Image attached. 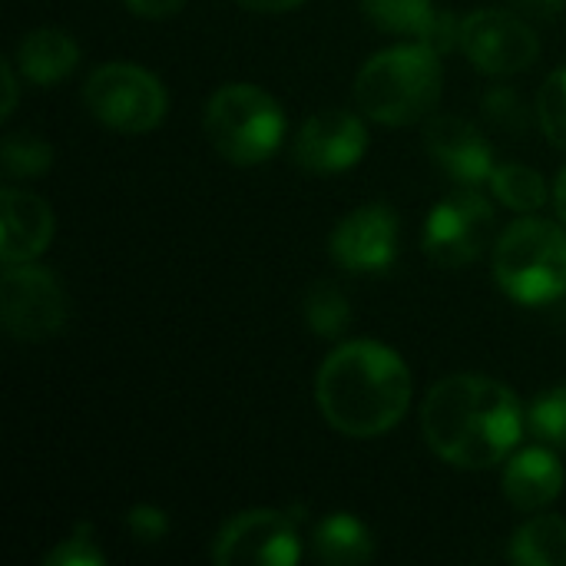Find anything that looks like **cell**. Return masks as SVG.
Here are the masks:
<instances>
[{"instance_id":"1","label":"cell","mask_w":566,"mask_h":566,"mask_svg":"<svg viewBox=\"0 0 566 566\" xmlns=\"http://www.w3.org/2000/svg\"><path fill=\"white\" fill-rule=\"evenodd\" d=\"M421 431L441 461L484 471L517 448L524 438V411L501 381L488 375H451L428 391Z\"/></svg>"},{"instance_id":"2","label":"cell","mask_w":566,"mask_h":566,"mask_svg":"<svg viewBox=\"0 0 566 566\" xmlns=\"http://www.w3.org/2000/svg\"><path fill=\"white\" fill-rule=\"evenodd\" d=\"M315 401L345 438H381L411 408V371L381 342H345L318 368Z\"/></svg>"},{"instance_id":"3","label":"cell","mask_w":566,"mask_h":566,"mask_svg":"<svg viewBox=\"0 0 566 566\" xmlns=\"http://www.w3.org/2000/svg\"><path fill=\"white\" fill-rule=\"evenodd\" d=\"M441 53L418 43H398L381 53H375L358 80H355V99L365 116H371L381 126H411L441 99Z\"/></svg>"},{"instance_id":"4","label":"cell","mask_w":566,"mask_h":566,"mask_svg":"<svg viewBox=\"0 0 566 566\" xmlns=\"http://www.w3.org/2000/svg\"><path fill=\"white\" fill-rule=\"evenodd\" d=\"M494 282L517 305H551L566 295V232L541 216H524L494 245Z\"/></svg>"},{"instance_id":"5","label":"cell","mask_w":566,"mask_h":566,"mask_svg":"<svg viewBox=\"0 0 566 566\" xmlns=\"http://www.w3.org/2000/svg\"><path fill=\"white\" fill-rule=\"evenodd\" d=\"M202 126L212 149L235 166H259L272 159L285 139L282 106L252 83L219 86L206 103Z\"/></svg>"},{"instance_id":"6","label":"cell","mask_w":566,"mask_h":566,"mask_svg":"<svg viewBox=\"0 0 566 566\" xmlns=\"http://www.w3.org/2000/svg\"><path fill=\"white\" fill-rule=\"evenodd\" d=\"M83 103L96 123L116 133H149L166 116L163 83L136 63L96 66L83 83Z\"/></svg>"},{"instance_id":"7","label":"cell","mask_w":566,"mask_h":566,"mask_svg":"<svg viewBox=\"0 0 566 566\" xmlns=\"http://www.w3.org/2000/svg\"><path fill=\"white\" fill-rule=\"evenodd\" d=\"M0 315L7 332L20 342L53 338L66 325V292L43 265H7L0 279Z\"/></svg>"},{"instance_id":"8","label":"cell","mask_w":566,"mask_h":566,"mask_svg":"<svg viewBox=\"0 0 566 566\" xmlns=\"http://www.w3.org/2000/svg\"><path fill=\"white\" fill-rule=\"evenodd\" d=\"M494 206L478 189H461L444 196L424 222V252L441 269L471 265L491 242Z\"/></svg>"},{"instance_id":"9","label":"cell","mask_w":566,"mask_h":566,"mask_svg":"<svg viewBox=\"0 0 566 566\" xmlns=\"http://www.w3.org/2000/svg\"><path fill=\"white\" fill-rule=\"evenodd\" d=\"M212 560L219 566H295L302 560V537L282 511H242L219 531Z\"/></svg>"},{"instance_id":"10","label":"cell","mask_w":566,"mask_h":566,"mask_svg":"<svg viewBox=\"0 0 566 566\" xmlns=\"http://www.w3.org/2000/svg\"><path fill=\"white\" fill-rule=\"evenodd\" d=\"M461 50L481 73L491 76L521 73L541 56V43L531 23L497 7L474 10L461 20Z\"/></svg>"},{"instance_id":"11","label":"cell","mask_w":566,"mask_h":566,"mask_svg":"<svg viewBox=\"0 0 566 566\" xmlns=\"http://www.w3.org/2000/svg\"><path fill=\"white\" fill-rule=\"evenodd\" d=\"M332 259L345 272L378 275L395 265L398 255V216L385 202H368L348 212L332 232Z\"/></svg>"},{"instance_id":"12","label":"cell","mask_w":566,"mask_h":566,"mask_svg":"<svg viewBox=\"0 0 566 566\" xmlns=\"http://www.w3.org/2000/svg\"><path fill=\"white\" fill-rule=\"evenodd\" d=\"M368 129L348 109L315 113L295 136V163L312 176H338L365 159Z\"/></svg>"},{"instance_id":"13","label":"cell","mask_w":566,"mask_h":566,"mask_svg":"<svg viewBox=\"0 0 566 566\" xmlns=\"http://www.w3.org/2000/svg\"><path fill=\"white\" fill-rule=\"evenodd\" d=\"M424 143H428L431 159L451 179H458L461 186L491 182V176L497 169L491 143L478 133V126H471L461 116H434V119H428Z\"/></svg>"},{"instance_id":"14","label":"cell","mask_w":566,"mask_h":566,"mask_svg":"<svg viewBox=\"0 0 566 566\" xmlns=\"http://www.w3.org/2000/svg\"><path fill=\"white\" fill-rule=\"evenodd\" d=\"M56 219L53 209L23 189H3V265L33 262L46 252Z\"/></svg>"},{"instance_id":"15","label":"cell","mask_w":566,"mask_h":566,"mask_svg":"<svg viewBox=\"0 0 566 566\" xmlns=\"http://www.w3.org/2000/svg\"><path fill=\"white\" fill-rule=\"evenodd\" d=\"M501 488L517 511H544L564 491V468L547 448H527L507 461Z\"/></svg>"},{"instance_id":"16","label":"cell","mask_w":566,"mask_h":566,"mask_svg":"<svg viewBox=\"0 0 566 566\" xmlns=\"http://www.w3.org/2000/svg\"><path fill=\"white\" fill-rule=\"evenodd\" d=\"M80 63V46L60 27H36L17 46V66L27 80L46 86L60 83Z\"/></svg>"},{"instance_id":"17","label":"cell","mask_w":566,"mask_h":566,"mask_svg":"<svg viewBox=\"0 0 566 566\" xmlns=\"http://www.w3.org/2000/svg\"><path fill=\"white\" fill-rule=\"evenodd\" d=\"M315 557L332 566L368 564L375 557L371 531L352 514H328L312 534Z\"/></svg>"},{"instance_id":"18","label":"cell","mask_w":566,"mask_h":566,"mask_svg":"<svg viewBox=\"0 0 566 566\" xmlns=\"http://www.w3.org/2000/svg\"><path fill=\"white\" fill-rule=\"evenodd\" d=\"M511 560L521 566H566V521L557 514L531 517L511 541Z\"/></svg>"},{"instance_id":"19","label":"cell","mask_w":566,"mask_h":566,"mask_svg":"<svg viewBox=\"0 0 566 566\" xmlns=\"http://www.w3.org/2000/svg\"><path fill=\"white\" fill-rule=\"evenodd\" d=\"M494 196L514 212H537L547 202V182L537 169L524 163H504L491 176Z\"/></svg>"},{"instance_id":"20","label":"cell","mask_w":566,"mask_h":566,"mask_svg":"<svg viewBox=\"0 0 566 566\" xmlns=\"http://www.w3.org/2000/svg\"><path fill=\"white\" fill-rule=\"evenodd\" d=\"M365 17L388 30V33H411V36H424V30L431 27L438 7L431 0H358Z\"/></svg>"},{"instance_id":"21","label":"cell","mask_w":566,"mask_h":566,"mask_svg":"<svg viewBox=\"0 0 566 566\" xmlns=\"http://www.w3.org/2000/svg\"><path fill=\"white\" fill-rule=\"evenodd\" d=\"M305 322L318 338H338L345 332V325L352 322L348 298L328 282L312 285L305 295Z\"/></svg>"},{"instance_id":"22","label":"cell","mask_w":566,"mask_h":566,"mask_svg":"<svg viewBox=\"0 0 566 566\" xmlns=\"http://www.w3.org/2000/svg\"><path fill=\"white\" fill-rule=\"evenodd\" d=\"M53 163V149L36 133H10L3 139V169L13 179L43 176Z\"/></svg>"},{"instance_id":"23","label":"cell","mask_w":566,"mask_h":566,"mask_svg":"<svg viewBox=\"0 0 566 566\" xmlns=\"http://www.w3.org/2000/svg\"><path fill=\"white\" fill-rule=\"evenodd\" d=\"M537 119H541V129L544 136L566 149V66L551 73L537 93Z\"/></svg>"},{"instance_id":"24","label":"cell","mask_w":566,"mask_h":566,"mask_svg":"<svg viewBox=\"0 0 566 566\" xmlns=\"http://www.w3.org/2000/svg\"><path fill=\"white\" fill-rule=\"evenodd\" d=\"M531 431L544 441V444H557L566 448V385L544 391L527 415Z\"/></svg>"},{"instance_id":"25","label":"cell","mask_w":566,"mask_h":566,"mask_svg":"<svg viewBox=\"0 0 566 566\" xmlns=\"http://www.w3.org/2000/svg\"><path fill=\"white\" fill-rule=\"evenodd\" d=\"M46 566H99L103 554L96 551V544L90 541V524H80L66 541H60L46 557Z\"/></svg>"},{"instance_id":"26","label":"cell","mask_w":566,"mask_h":566,"mask_svg":"<svg viewBox=\"0 0 566 566\" xmlns=\"http://www.w3.org/2000/svg\"><path fill=\"white\" fill-rule=\"evenodd\" d=\"M126 531L139 541V544H159L169 534V517L153 507V504H139L126 514Z\"/></svg>"},{"instance_id":"27","label":"cell","mask_w":566,"mask_h":566,"mask_svg":"<svg viewBox=\"0 0 566 566\" xmlns=\"http://www.w3.org/2000/svg\"><path fill=\"white\" fill-rule=\"evenodd\" d=\"M421 43L431 46L434 53H448V50L461 46V20L451 10H438L434 20H431V27L421 36Z\"/></svg>"},{"instance_id":"28","label":"cell","mask_w":566,"mask_h":566,"mask_svg":"<svg viewBox=\"0 0 566 566\" xmlns=\"http://www.w3.org/2000/svg\"><path fill=\"white\" fill-rule=\"evenodd\" d=\"M484 106H488V116H494L497 123L521 126V123L514 119V116H521V103H517L514 90H491L488 99H484Z\"/></svg>"},{"instance_id":"29","label":"cell","mask_w":566,"mask_h":566,"mask_svg":"<svg viewBox=\"0 0 566 566\" xmlns=\"http://www.w3.org/2000/svg\"><path fill=\"white\" fill-rule=\"evenodd\" d=\"M186 0H126V7L139 17L159 20V17H172Z\"/></svg>"},{"instance_id":"30","label":"cell","mask_w":566,"mask_h":566,"mask_svg":"<svg viewBox=\"0 0 566 566\" xmlns=\"http://www.w3.org/2000/svg\"><path fill=\"white\" fill-rule=\"evenodd\" d=\"M235 3L252 10V13H285V10L302 7L305 0H235Z\"/></svg>"},{"instance_id":"31","label":"cell","mask_w":566,"mask_h":566,"mask_svg":"<svg viewBox=\"0 0 566 566\" xmlns=\"http://www.w3.org/2000/svg\"><path fill=\"white\" fill-rule=\"evenodd\" d=\"M514 3L531 10V13H537V17H557L566 7V0H514Z\"/></svg>"},{"instance_id":"32","label":"cell","mask_w":566,"mask_h":566,"mask_svg":"<svg viewBox=\"0 0 566 566\" xmlns=\"http://www.w3.org/2000/svg\"><path fill=\"white\" fill-rule=\"evenodd\" d=\"M17 103V76H13V63H3V116L13 113Z\"/></svg>"},{"instance_id":"33","label":"cell","mask_w":566,"mask_h":566,"mask_svg":"<svg viewBox=\"0 0 566 566\" xmlns=\"http://www.w3.org/2000/svg\"><path fill=\"white\" fill-rule=\"evenodd\" d=\"M554 202H557V216L566 222V166L557 176V186H554Z\"/></svg>"}]
</instances>
